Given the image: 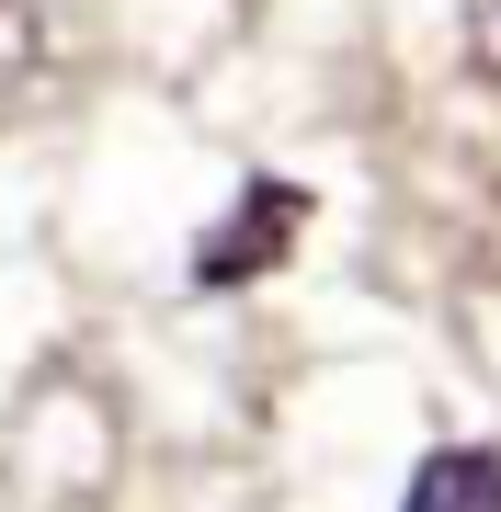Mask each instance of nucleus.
Segmentation results:
<instances>
[{
    "instance_id": "obj_3",
    "label": "nucleus",
    "mask_w": 501,
    "mask_h": 512,
    "mask_svg": "<svg viewBox=\"0 0 501 512\" xmlns=\"http://www.w3.org/2000/svg\"><path fill=\"white\" fill-rule=\"evenodd\" d=\"M35 69V0H0V92Z\"/></svg>"
},
{
    "instance_id": "obj_2",
    "label": "nucleus",
    "mask_w": 501,
    "mask_h": 512,
    "mask_svg": "<svg viewBox=\"0 0 501 512\" xmlns=\"http://www.w3.org/2000/svg\"><path fill=\"white\" fill-rule=\"evenodd\" d=\"M399 512H501V456L490 444H433V456L410 467Z\"/></svg>"
},
{
    "instance_id": "obj_4",
    "label": "nucleus",
    "mask_w": 501,
    "mask_h": 512,
    "mask_svg": "<svg viewBox=\"0 0 501 512\" xmlns=\"http://www.w3.org/2000/svg\"><path fill=\"white\" fill-rule=\"evenodd\" d=\"M456 35H467V57L501 80V0H456Z\"/></svg>"
},
{
    "instance_id": "obj_1",
    "label": "nucleus",
    "mask_w": 501,
    "mask_h": 512,
    "mask_svg": "<svg viewBox=\"0 0 501 512\" xmlns=\"http://www.w3.org/2000/svg\"><path fill=\"white\" fill-rule=\"evenodd\" d=\"M297 228H308V183L251 171V183L228 194V217L183 251V285H194V296H240V285H262L285 251H297Z\"/></svg>"
}]
</instances>
